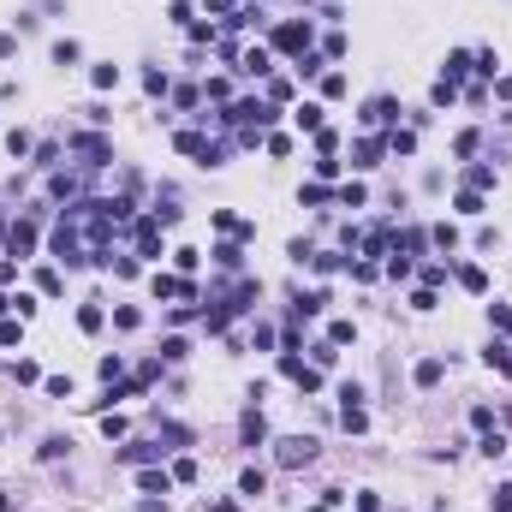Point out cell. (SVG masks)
<instances>
[{"mask_svg": "<svg viewBox=\"0 0 512 512\" xmlns=\"http://www.w3.org/2000/svg\"><path fill=\"white\" fill-rule=\"evenodd\" d=\"M36 286L48 292V298H60V274H54V268H42V274H36Z\"/></svg>", "mask_w": 512, "mask_h": 512, "instance_id": "31", "label": "cell"}, {"mask_svg": "<svg viewBox=\"0 0 512 512\" xmlns=\"http://www.w3.org/2000/svg\"><path fill=\"white\" fill-rule=\"evenodd\" d=\"M328 340H334V345H352L357 328H352V322H334V328H328Z\"/></svg>", "mask_w": 512, "mask_h": 512, "instance_id": "25", "label": "cell"}, {"mask_svg": "<svg viewBox=\"0 0 512 512\" xmlns=\"http://www.w3.org/2000/svg\"><path fill=\"white\" fill-rule=\"evenodd\" d=\"M262 489H268V476H262V471H244V476H239V494H251V501H256Z\"/></svg>", "mask_w": 512, "mask_h": 512, "instance_id": "17", "label": "cell"}, {"mask_svg": "<svg viewBox=\"0 0 512 512\" xmlns=\"http://www.w3.org/2000/svg\"><path fill=\"white\" fill-rule=\"evenodd\" d=\"M340 423L352 429V435H363V429H370V417H363V405H357V399H345V405H340Z\"/></svg>", "mask_w": 512, "mask_h": 512, "instance_id": "9", "label": "cell"}, {"mask_svg": "<svg viewBox=\"0 0 512 512\" xmlns=\"http://www.w3.org/2000/svg\"><path fill=\"white\" fill-rule=\"evenodd\" d=\"M262 435H268V423H262V411H244V441H251V447H256Z\"/></svg>", "mask_w": 512, "mask_h": 512, "instance_id": "16", "label": "cell"}, {"mask_svg": "<svg viewBox=\"0 0 512 512\" xmlns=\"http://www.w3.org/2000/svg\"><path fill=\"white\" fill-rule=\"evenodd\" d=\"M214 262H221V268H239L244 251H239V244H221V251H214Z\"/></svg>", "mask_w": 512, "mask_h": 512, "instance_id": "24", "label": "cell"}, {"mask_svg": "<svg viewBox=\"0 0 512 512\" xmlns=\"http://www.w3.org/2000/svg\"><path fill=\"white\" fill-rule=\"evenodd\" d=\"M78 328H84V334H95V328H102V304H84V310H78Z\"/></svg>", "mask_w": 512, "mask_h": 512, "instance_id": "20", "label": "cell"}, {"mask_svg": "<svg viewBox=\"0 0 512 512\" xmlns=\"http://www.w3.org/2000/svg\"><path fill=\"white\" fill-rule=\"evenodd\" d=\"M173 262H179V274H197V262H203V256H197V251H173Z\"/></svg>", "mask_w": 512, "mask_h": 512, "instance_id": "34", "label": "cell"}, {"mask_svg": "<svg viewBox=\"0 0 512 512\" xmlns=\"http://www.w3.org/2000/svg\"><path fill=\"white\" fill-rule=\"evenodd\" d=\"M292 120H298V131H322V108H316V102H304Z\"/></svg>", "mask_w": 512, "mask_h": 512, "instance_id": "15", "label": "cell"}, {"mask_svg": "<svg viewBox=\"0 0 512 512\" xmlns=\"http://www.w3.org/2000/svg\"><path fill=\"white\" fill-rule=\"evenodd\" d=\"M382 150H387L382 137H363V143H357V167H375V161H382Z\"/></svg>", "mask_w": 512, "mask_h": 512, "instance_id": "13", "label": "cell"}, {"mask_svg": "<svg viewBox=\"0 0 512 512\" xmlns=\"http://www.w3.org/2000/svg\"><path fill=\"white\" fill-rule=\"evenodd\" d=\"M78 60V42H54V66H72Z\"/></svg>", "mask_w": 512, "mask_h": 512, "instance_id": "32", "label": "cell"}, {"mask_svg": "<svg viewBox=\"0 0 512 512\" xmlns=\"http://www.w3.org/2000/svg\"><path fill=\"white\" fill-rule=\"evenodd\" d=\"M12 382H24V387H30V382H42V370H36L30 357H19V363H12Z\"/></svg>", "mask_w": 512, "mask_h": 512, "instance_id": "19", "label": "cell"}, {"mask_svg": "<svg viewBox=\"0 0 512 512\" xmlns=\"http://www.w3.org/2000/svg\"><path fill=\"white\" fill-rule=\"evenodd\" d=\"M12 274H19V262H12V256H6V262H0V286H6V280H12Z\"/></svg>", "mask_w": 512, "mask_h": 512, "instance_id": "37", "label": "cell"}, {"mask_svg": "<svg viewBox=\"0 0 512 512\" xmlns=\"http://www.w3.org/2000/svg\"><path fill=\"white\" fill-rule=\"evenodd\" d=\"M274 48H280V54H304V48H310V24H280Z\"/></svg>", "mask_w": 512, "mask_h": 512, "instance_id": "2", "label": "cell"}, {"mask_svg": "<svg viewBox=\"0 0 512 512\" xmlns=\"http://www.w3.org/2000/svg\"><path fill=\"white\" fill-rule=\"evenodd\" d=\"M239 72H244V78H262V72H268V48H244V54H239Z\"/></svg>", "mask_w": 512, "mask_h": 512, "instance_id": "8", "label": "cell"}, {"mask_svg": "<svg viewBox=\"0 0 512 512\" xmlns=\"http://www.w3.org/2000/svg\"><path fill=\"white\" fill-rule=\"evenodd\" d=\"M6 251H12V256H30V251H36V221L6 226Z\"/></svg>", "mask_w": 512, "mask_h": 512, "instance_id": "3", "label": "cell"}, {"mask_svg": "<svg viewBox=\"0 0 512 512\" xmlns=\"http://www.w3.org/2000/svg\"><path fill=\"white\" fill-rule=\"evenodd\" d=\"M494 185V167H471V191H489Z\"/></svg>", "mask_w": 512, "mask_h": 512, "instance_id": "33", "label": "cell"}, {"mask_svg": "<svg viewBox=\"0 0 512 512\" xmlns=\"http://www.w3.org/2000/svg\"><path fill=\"white\" fill-rule=\"evenodd\" d=\"M494 512H512V489H494V501H489Z\"/></svg>", "mask_w": 512, "mask_h": 512, "instance_id": "36", "label": "cell"}, {"mask_svg": "<svg viewBox=\"0 0 512 512\" xmlns=\"http://www.w3.org/2000/svg\"><path fill=\"white\" fill-rule=\"evenodd\" d=\"M453 95H459V84H447V78H441V84H435V95H429V102H435V108H447Z\"/></svg>", "mask_w": 512, "mask_h": 512, "instance_id": "30", "label": "cell"}, {"mask_svg": "<svg viewBox=\"0 0 512 512\" xmlns=\"http://www.w3.org/2000/svg\"><path fill=\"white\" fill-rule=\"evenodd\" d=\"M137 489H143V494H167V489H173V476H167V471H143V476H137Z\"/></svg>", "mask_w": 512, "mask_h": 512, "instance_id": "12", "label": "cell"}, {"mask_svg": "<svg viewBox=\"0 0 512 512\" xmlns=\"http://www.w3.org/2000/svg\"><path fill=\"white\" fill-rule=\"evenodd\" d=\"M483 363H489L494 375H506V382H512V345H501V340H494L489 352H483Z\"/></svg>", "mask_w": 512, "mask_h": 512, "instance_id": "6", "label": "cell"}, {"mask_svg": "<svg viewBox=\"0 0 512 512\" xmlns=\"http://www.w3.org/2000/svg\"><path fill=\"white\" fill-rule=\"evenodd\" d=\"M0 512H12V501H6V494H0Z\"/></svg>", "mask_w": 512, "mask_h": 512, "instance_id": "39", "label": "cell"}, {"mask_svg": "<svg viewBox=\"0 0 512 512\" xmlns=\"http://www.w3.org/2000/svg\"><path fill=\"white\" fill-rule=\"evenodd\" d=\"M6 310H12V298H6V292H0V316H6Z\"/></svg>", "mask_w": 512, "mask_h": 512, "instance_id": "38", "label": "cell"}, {"mask_svg": "<svg viewBox=\"0 0 512 512\" xmlns=\"http://www.w3.org/2000/svg\"><path fill=\"white\" fill-rule=\"evenodd\" d=\"M322 72V54H310V48H304V54H298V78H316Z\"/></svg>", "mask_w": 512, "mask_h": 512, "instance_id": "27", "label": "cell"}, {"mask_svg": "<svg viewBox=\"0 0 512 512\" xmlns=\"http://www.w3.org/2000/svg\"><path fill=\"white\" fill-rule=\"evenodd\" d=\"M150 286H155V298H191V280H173V274H155Z\"/></svg>", "mask_w": 512, "mask_h": 512, "instance_id": "7", "label": "cell"}, {"mask_svg": "<svg viewBox=\"0 0 512 512\" xmlns=\"http://www.w3.org/2000/svg\"><path fill=\"white\" fill-rule=\"evenodd\" d=\"M459 286L465 292H489V274L476 268V262H465V268H459Z\"/></svg>", "mask_w": 512, "mask_h": 512, "instance_id": "11", "label": "cell"}, {"mask_svg": "<svg viewBox=\"0 0 512 512\" xmlns=\"http://www.w3.org/2000/svg\"><path fill=\"white\" fill-rule=\"evenodd\" d=\"M137 251L150 256V262L161 256V221H155V214H150V221H137Z\"/></svg>", "mask_w": 512, "mask_h": 512, "instance_id": "5", "label": "cell"}, {"mask_svg": "<svg viewBox=\"0 0 512 512\" xmlns=\"http://www.w3.org/2000/svg\"><path fill=\"white\" fill-rule=\"evenodd\" d=\"M393 113H399V102H393V95H370V102H363V125H387Z\"/></svg>", "mask_w": 512, "mask_h": 512, "instance_id": "4", "label": "cell"}, {"mask_svg": "<svg viewBox=\"0 0 512 512\" xmlns=\"http://www.w3.org/2000/svg\"><path fill=\"white\" fill-rule=\"evenodd\" d=\"M387 150H393V155H411V150H417V137H411V131H393Z\"/></svg>", "mask_w": 512, "mask_h": 512, "instance_id": "23", "label": "cell"}, {"mask_svg": "<svg viewBox=\"0 0 512 512\" xmlns=\"http://www.w3.org/2000/svg\"><path fill=\"white\" fill-rule=\"evenodd\" d=\"M471 66H476V60L465 54V48H459V54H447V84H459V78H465V72H471Z\"/></svg>", "mask_w": 512, "mask_h": 512, "instance_id": "14", "label": "cell"}, {"mask_svg": "<svg viewBox=\"0 0 512 512\" xmlns=\"http://www.w3.org/2000/svg\"><path fill=\"white\" fill-rule=\"evenodd\" d=\"M0 239H6V214H0Z\"/></svg>", "mask_w": 512, "mask_h": 512, "instance_id": "40", "label": "cell"}, {"mask_svg": "<svg viewBox=\"0 0 512 512\" xmlns=\"http://www.w3.org/2000/svg\"><path fill=\"white\" fill-rule=\"evenodd\" d=\"M90 84H95V90H113V84H120V66H95Z\"/></svg>", "mask_w": 512, "mask_h": 512, "instance_id": "18", "label": "cell"}, {"mask_svg": "<svg viewBox=\"0 0 512 512\" xmlns=\"http://www.w3.org/2000/svg\"><path fill=\"white\" fill-rule=\"evenodd\" d=\"M441 375H447V363H441V357H423V363H417V387H435Z\"/></svg>", "mask_w": 512, "mask_h": 512, "instance_id": "10", "label": "cell"}, {"mask_svg": "<svg viewBox=\"0 0 512 512\" xmlns=\"http://www.w3.org/2000/svg\"><path fill=\"white\" fill-rule=\"evenodd\" d=\"M363 197H370V191H363L357 179H352V185H340V203H345V209H363Z\"/></svg>", "mask_w": 512, "mask_h": 512, "instance_id": "22", "label": "cell"}, {"mask_svg": "<svg viewBox=\"0 0 512 512\" xmlns=\"http://www.w3.org/2000/svg\"><path fill=\"white\" fill-rule=\"evenodd\" d=\"M310 459H316V441L310 435H286L280 441V465H310Z\"/></svg>", "mask_w": 512, "mask_h": 512, "instance_id": "1", "label": "cell"}, {"mask_svg": "<svg viewBox=\"0 0 512 512\" xmlns=\"http://www.w3.org/2000/svg\"><path fill=\"white\" fill-rule=\"evenodd\" d=\"M489 316H494V328H501V334H512V304H489Z\"/></svg>", "mask_w": 512, "mask_h": 512, "instance_id": "26", "label": "cell"}, {"mask_svg": "<svg viewBox=\"0 0 512 512\" xmlns=\"http://www.w3.org/2000/svg\"><path fill=\"white\" fill-rule=\"evenodd\" d=\"M48 393H54V399H72V375H48Z\"/></svg>", "mask_w": 512, "mask_h": 512, "instance_id": "28", "label": "cell"}, {"mask_svg": "<svg viewBox=\"0 0 512 512\" xmlns=\"http://www.w3.org/2000/svg\"><path fill=\"white\" fill-rule=\"evenodd\" d=\"M19 54V36H12V30H0V60H12Z\"/></svg>", "mask_w": 512, "mask_h": 512, "instance_id": "35", "label": "cell"}, {"mask_svg": "<svg viewBox=\"0 0 512 512\" xmlns=\"http://www.w3.org/2000/svg\"><path fill=\"white\" fill-rule=\"evenodd\" d=\"M453 209H459V214H483V191H459Z\"/></svg>", "mask_w": 512, "mask_h": 512, "instance_id": "21", "label": "cell"}, {"mask_svg": "<svg viewBox=\"0 0 512 512\" xmlns=\"http://www.w3.org/2000/svg\"><path fill=\"white\" fill-rule=\"evenodd\" d=\"M6 150L12 155H30V131H6Z\"/></svg>", "mask_w": 512, "mask_h": 512, "instance_id": "29", "label": "cell"}]
</instances>
